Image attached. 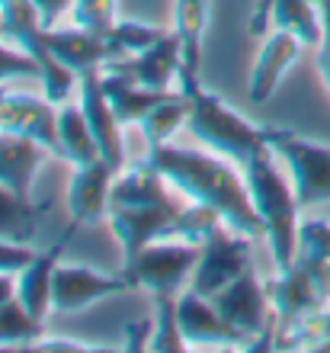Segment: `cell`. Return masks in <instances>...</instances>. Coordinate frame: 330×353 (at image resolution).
I'll list each match as a JSON object with an SVG mask.
<instances>
[{"label": "cell", "instance_id": "6da1fadb", "mask_svg": "<svg viewBox=\"0 0 330 353\" xmlns=\"http://www.w3.org/2000/svg\"><path fill=\"white\" fill-rule=\"evenodd\" d=\"M145 161L186 203L202 205L228 225L231 232L247 234V238H263L257 209L250 199L247 176L238 164H231L228 158H221L215 151H196V148H176V145H164V148L147 151Z\"/></svg>", "mask_w": 330, "mask_h": 353}, {"label": "cell", "instance_id": "7a4b0ae2", "mask_svg": "<svg viewBox=\"0 0 330 353\" xmlns=\"http://www.w3.org/2000/svg\"><path fill=\"white\" fill-rule=\"evenodd\" d=\"M240 170L247 176L250 199L257 209L273 267L285 270L298 257V225H302V205L295 199L292 180L285 176L282 161L276 158L269 145L254 151V158Z\"/></svg>", "mask_w": 330, "mask_h": 353}, {"label": "cell", "instance_id": "3957f363", "mask_svg": "<svg viewBox=\"0 0 330 353\" xmlns=\"http://www.w3.org/2000/svg\"><path fill=\"white\" fill-rule=\"evenodd\" d=\"M186 129L193 132L196 141H202L209 151L228 158L238 168H244L254 158V151L269 141V125H257L212 90H199L189 97Z\"/></svg>", "mask_w": 330, "mask_h": 353}, {"label": "cell", "instance_id": "277c9868", "mask_svg": "<svg viewBox=\"0 0 330 353\" xmlns=\"http://www.w3.org/2000/svg\"><path fill=\"white\" fill-rule=\"evenodd\" d=\"M199 251L202 244L196 241L161 238V241L147 244L132 263H125L122 273L129 276L132 289H141L151 299L180 296L189 286V279H193V270L199 263Z\"/></svg>", "mask_w": 330, "mask_h": 353}, {"label": "cell", "instance_id": "5b68a950", "mask_svg": "<svg viewBox=\"0 0 330 353\" xmlns=\"http://www.w3.org/2000/svg\"><path fill=\"white\" fill-rule=\"evenodd\" d=\"M273 154L282 161L285 174L292 180L295 199L302 209H314L321 203H330V148L321 141L302 139L289 129H273L269 125V141Z\"/></svg>", "mask_w": 330, "mask_h": 353}, {"label": "cell", "instance_id": "8992f818", "mask_svg": "<svg viewBox=\"0 0 330 353\" xmlns=\"http://www.w3.org/2000/svg\"><path fill=\"white\" fill-rule=\"evenodd\" d=\"M250 244H254V238L231 232V228H218L215 234H209L202 241L199 263L193 270L189 289L212 299L215 292L231 286L240 273L250 270Z\"/></svg>", "mask_w": 330, "mask_h": 353}, {"label": "cell", "instance_id": "52a82bcc", "mask_svg": "<svg viewBox=\"0 0 330 353\" xmlns=\"http://www.w3.org/2000/svg\"><path fill=\"white\" fill-rule=\"evenodd\" d=\"M215 308H218L225 321L244 331L250 337V344L257 337H276V321H273V308H269V296H266V286L257 279L254 267L247 273H240L231 286H225L221 292L212 296ZM247 350V347H244Z\"/></svg>", "mask_w": 330, "mask_h": 353}, {"label": "cell", "instance_id": "ba28073f", "mask_svg": "<svg viewBox=\"0 0 330 353\" xmlns=\"http://www.w3.org/2000/svg\"><path fill=\"white\" fill-rule=\"evenodd\" d=\"M0 132H13L39 141L52 158H61L58 145V106L48 97L13 93L0 87Z\"/></svg>", "mask_w": 330, "mask_h": 353}, {"label": "cell", "instance_id": "9c48e42d", "mask_svg": "<svg viewBox=\"0 0 330 353\" xmlns=\"http://www.w3.org/2000/svg\"><path fill=\"white\" fill-rule=\"evenodd\" d=\"M125 289H132L125 273L110 276V273L81 267V263H58L55 283H52V312H58V315L83 312V308L103 302V299L119 296Z\"/></svg>", "mask_w": 330, "mask_h": 353}, {"label": "cell", "instance_id": "30bf717a", "mask_svg": "<svg viewBox=\"0 0 330 353\" xmlns=\"http://www.w3.org/2000/svg\"><path fill=\"white\" fill-rule=\"evenodd\" d=\"M176 321L186 347H240V350L250 347V337L225 321L209 296H199L189 286L176 296Z\"/></svg>", "mask_w": 330, "mask_h": 353}, {"label": "cell", "instance_id": "8fae6325", "mask_svg": "<svg viewBox=\"0 0 330 353\" xmlns=\"http://www.w3.org/2000/svg\"><path fill=\"white\" fill-rule=\"evenodd\" d=\"M83 225L71 222L65 232L58 234L55 244H48L45 251L32 254V261L17 273V299L26 305V312L39 321H45V315L52 312V283H55V270L65 257L68 244L74 241V234L81 232Z\"/></svg>", "mask_w": 330, "mask_h": 353}, {"label": "cell", "instance_id": "7c38bea8", "mask_svg": "<svg viewBox=\"0 0 330 353\" xmlns=\"http://www.w3.org/2000/svg\"><path fill=\"white\" fill-rule=\"evenodd\" d=\"M45 42L55 52V58H61L74 74H87V71H103V68L116 65L119 58H125L119 52V46L112 42V36H100L90 29L81 26H52L45 29Z\"/></svg>", "mask_w": 330, "mask_h": 353}, {"label": "cell", "instance_id": "4fadbf2b", "mask_svg": "<svg viewBox=\"0 0 330 353\" xmlns=\"http://www.w3.org/2000/svg\"><path fill=\"white\" fill-rule=\"evenodd\" d=\"M209 23V0H174V36L180 42V93L193 97L202 90V36Z\"/></svg>", "mask_w": 330, "mask_h": 353}, {"label": "cell", "instance_id": "5bb4252c", "mask_svg": "<svg viewBox=\"0 0 330 353\" xmlns=\"http://www.w3.org/2000/svg\"><path fill=\"white\" fill-rule=\"evenodd\" d=\"M119 170L110 161H96L87 168H74L68 180V215L77 225H96L110 212V186Z\"/></svg>", "mask_w": 330, "mask_h": 353}, {"label": "cell", "instance_id": "9a60e30c", "mask_svg": "<svg viewBox=\"0 0 330 353\" xmlns=\"http://www.w3.org/2000/svg\"><path fill=\"white\" fill-rule=\"evenodd\" d=\"M77 93H81V110L90 122L93 135H96V145H100L103 161H110L116 170L125 168V148H122V125L112 112L106 93H103L100 84V71H87L81 74V84H77Z\"/></svg>", "mask_w": 330, "mask_h": 353}, {"label": "cell", "instance_id": "2e32d148", "mask_svg": "<svg viewBox=\"0 0 330 353\" xmlns=\"http://www.w3.org/2000/svg\"><path fill=\"white\" fill-rule=\"evenodd\" d=\"M302 52V39L285 32V29H276L266 36V42L260 46L254 65H250V77H247V97L250 103H266L276 93L279 81L285 77V71L295 65V58Z\"/></svg>", "mask_w": 330, "mask_h": 353}, {"label": "cell", "instance_id": "e0dca14e", "mask_svg": "<svg viewBox=\"0 0 330 353\" xmlns=\"http://www.w3.org/2000/svg\"><path fill=\"white\" fill-rule=\"evenodd\" d=\"M110 68H119L132 81H138L141 87H151V90H164V93H174L170 84H180V42H176L174 32H167L157 46L138 52V55H125L119 58L116 65Z\"/></svg>", "mask_w": 330, "mask_h": 353}, {"label": "cell", "instance_id": "ac0fdd59", "mask_svg": "<svg viewBox=\"0 0 330 353\" xmlns=\"http://www.w3.org/2000/svg\"><path fill=\"white\" fill-rule=\"evenodd\" d=\"M100 84H103V93H106L112 112H116V119H119L122 125H138L164 97H170V93H164V90L141 87L138 81H132L125 71H119V68H103Z\"/></svg>", "mask_w": 330, "mask_h": 353}, {"label": "cell", "instance_id": "d6986e66", "mask_svg": "<svg viewBox=\"0 0 330 353\" xmlns=\"http://www.w3.org/2000/svg\"><path fill=\"white\" fill-rule=\"evenodd\" d=\"M45 154L48 151L39 141L13 135V132H0V183L10 186L13 193L32 199L29 186H32V176H36Z\"/></svg>", "mask_w": 330, "mask_h": 353}, {"label": "cell", "instance_id": "ffe728a7", "mask_svg": "<svg viewBox=\"0 0 330 353\" xmlns=\"http://www.w3.org/2000/svg\"><path fill=\"white\" fill-rule=\"evenodd\" d=\"M58 145H61V161H68L71 168H87V164H96L103 158L81 103L77 106H71V103L58 106Z\"/></svg>", "mask_w": 330, "mask_h": 353}, {"label": "cell", "instance_id": "44dd1931", "mask_svg": "<svg viewBox=\"0 0 330 353\" xmlns=\"http://www.w3.org/2000/svg\"><path fill=\"white\" fill-rule=\"evenodd\" d=\"M52 203H32L26 196L13 193L0 183V238L13 244H29L39 234V225L45 219Z\"/></svg>", "mask_w": 330, "mask_h": 353}, {"label": "cell", "instance_id": "7402d4cb", "mask_svg": "<svg viewBox=\"0 0 330 353\" xmlns=\"http://www.w3.org/2000/svg\"><path fill=\"white\" fill-rule=\"evenodd\" d=\"M269 23L302 39V46H321L324 39V13L321 0H276Z\"/></svg>", "mask_w": 330, "mask_h": 353}, {"label": "cell", "instance_id": "603a6c76", "mask_svg": "<svg viewBox=\"0 0 330 353\" xmlns=\"http://www.w3.org/2000/svg\"><path fill=\"white\" fill-rule=\"evenodd\" d=\"M186 119H189V97H183L180 90L170 93V97H164V100L157 103L154 110L147 112L145 119L138 122L141 139L147 141V151L170 145L176 132L186 125Z\"/></svg>", "mask_w": 330, "mask_h": 353}, {"label": "cell", "instance_id": "cb8c5ba5", "mask_svg": "<svg viewBox=\"0 0 330 353\" xmlns=\"http://www.w3.org/2000/svg\"><path fill=\"white\" fill-rule=\"evenodd\" d=\"M279 350H330V305L276 331Z\"/></svg>", "mask_w": 330, "mask_h": 353}, {"label": "cell", "instance_id": "d4e9b609", "mask_svg": "<svg viewBox=\"0 0 330 353\" xmlns=\"http://www.w3.org/2000/svg\"><path fill=\"white\" fill-rule=\"evenodd\" d=\"M39 334H42V321L29 315L26 305L17 296L0 305V347L26 350Z\"/></svg>", "mask_w": 330, "mask_h": 353}, {"label": "cell", "instance_id": "484cf974", "mask_svg": "<svg viewBox=\"0 0 330 353\" xmlns=\"http://www.w3.org/2000/svg\"><path fill=\"white\" fill-rule=\"evenodd\" d=\"M154 302V334H151V350L157 353H180L186 350L183 331L176 321V296H161L151 299Z\"/></svg>", "mask_w": 330, "mask_h": 353}, {"label": "cell", "instance_id": "4316f807", "mask_svg": "<svg viewBox=\"0 0 330 353\" xmlns=\"http://www.w3.org/2000/svg\"><path fill=\"white\" fill-rule=\"evenodd\" d=\"M71 23L100 36H110L112 26L119 23L116 17V0H74L71 7Z\"/></svg>", "mask_w": 330, "mask_h": 353}, {"label": "cell", "instance_id": "83f0119b", "mask_svg": "<svg viewBox=\"0 0 330 353\" xmlns=\"http://www.w3.org/2000/svg\"><path fill=\"white\" fill-rule=\"evenodd\" d=\"M112 42L119 46L122 55H138V52H145V48L157 46L161 39L167 36L161 26H147V23H132V19H119L116 26H112Z\"/></svg>", "mask_w": 330, "mask_h": 353}, {"label": "cell", "instance_id": "f1b7e54d", "mask_svg": "<svg viewBox=\"0 0 330 353\" xmlns=\"http://www.w3.org/2000/svg\"><path fill=\"white\" fill-rule=\"evenodd\" d=\"M13 77H39V65L23 48H7L0 42V84Z\"/></svg>", "mask_w": 330, "mask_h": 353}, {"label": "cell", "instance_id": "f546056e", "mask_svg": "<svg viewBox=\"0 0 330 353\" xmlns=\"http://www.w3.org/2000/svg\"><path fill=\"white\" fill-rule=\"evenodd\" d=\"M151 334H154V318L129 321V325L122 327V350H129V353L151 350Z\"/></svg>", "mask_w": 330, "mask_h": 353}, {"label": "cell", "instance_id": "4dcf8cb0", "mask_svg": "<svg viewBox=\"0 0 330 353\" xmlns=\"http://www.w3.org/2000/svg\"><path fill=\"white\" fill-rule=\"evenodd\" d=\"M26 350H36V353H87V350H103L96 344H83V341H71V337H48V334H39Z\"/></svg>", "mask_w": 330, "mask_h": 353}, {"label": "cell", "instance_id": "1f68e13d", "mask_svg": "<svg viewBox=\"0 0 330 353\" xmlns=\"http://www.w3.org/2000/svg\"><path fill=\"white\" fill-rule=\"evenodd\" d=\"M29 261H32V251L26 244H13L0 238V273H19Z\"/></svg>", "mask_w": 330, "mask_h": 353}, {"label": "cell", "instance_id": "d6a6232c", "mask_svg": "<svg viewBox=\"0 0 330 353\" xmlns=\"http://www.w3.org/2000/svg\"><path fill=\"white\" fill-rule=\"evenodd\" d=\"M321 13H324V39L318 46V74H321V84L330 97V0H321Z\"/></svg>", "mask_w": 330, "mask_h": 353}, {"label": "cell", "instance_id": "836d02e7", "mask_svg": "<svg viewBox=\"0 0 330 353\" xmlns=\"http://www.w3.org/2000/svg\"><path fill=\"white\" fill-rule=\"evenodd\" d=\"M32 7L39 10V19H42V29L58 26V17L71 13L74 0H32Z\"/></svg>", "mask_w": 330, "mask_h": 353}, {"label": "cell", "instance_id": "e575fe53", "mask_svg": "<svg viewBox=\"0 0 330 353\" xmlns=\"http://www.w3.org/2000/svg\"><path fill=\"white\" fill-rule=\"evenodd\" d=\"M273 3L276 0H257V7H254V13H250V36H263L266 29H269V13H273Z\"/></svg>", "mask_w": 330, "mask_h": 353}, {"label": "cell", "instance_id": "d590c367", "mask_svg": "<svg viewBox=\"0 0 330 353\" xmlns=\"http://www.w3.org/2000/svg\"><path fill=\"white\" fill-rule=\"evenodd\" d=\"M17 296V273H0V305Z\"/></svg>", "mask_w": 330, "mask_h": 353}, {"label": "cell", "instance_id": "8d00e7d4", "mask_svg": "<svg viewBox=\"0 0 330 353\" xmlns=\"http://www.w3.org/2000/svg\"><path fill=\"white\" fill-rule=\"evenodd\" d=\"M0 39H3V13H0Z\"/></svg>", "mask_w": 330, "mask_h": 353}, {"label": "cell", "instance_id": "74e56055", "mask_svg": "<svg viewBox=\"0 0 330 353\" xmlns=\"http://www.w3.org/2000/svg\"><path fill=\"white\" fill-rule=\"evenodd\" d=\"M0 7H3V0H0Z\"/></svg>", "mask_w": 330, "mask_h": 353}]
</instances>
